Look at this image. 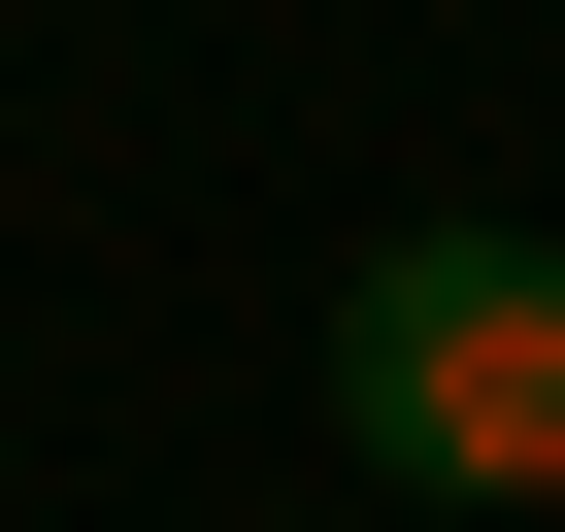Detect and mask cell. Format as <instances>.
<instances>
[{
  "mask_svg": "<svg viewBox=\"0 0 565 532\" xmlns=\"http://www.w3.org/2000/svg\"><path fill=\"white\" fill-rule=\"evenodd\" d=\"M333 433L433 499V532H565V233L433 200L333 266Z\"/></svg>",
  "mask_w": 565,
  "mask_h": 532,
  "instance_id": "obj_1",
  "label": "cell"
}]
</instances>
